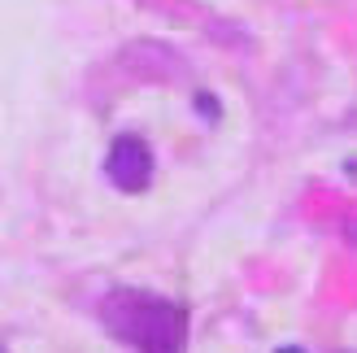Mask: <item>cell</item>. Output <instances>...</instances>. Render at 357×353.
I'll list each match as a JSON object with an SVG mask.
<instances>
[{
  "mask_svg": "<svg viewBox=\"0 0 357 353\" xmlns=\"http://www.w3.org/2000/svg\"><path fill=\"white\" fill-rule=\"evenodd\" d=\"M100 323L109 327V336L131 345L135 353H183L188 314L183 306H174L157 292L114 288L100 301Z\"/></svg>",
  "mask_w": 357,
  "mask_h": 353,
  "instance_id": "cell-1",
  "label": "cell"
},
{
  "mask_svg": "<svg viewBox=\"0 0 357 353\" xmlns=\"http://www.w3.org/2000/svg\"><path fill=\"white\" fill-rule=\"evenodd\" d=\"M279 353H305V349H296V345H288V349H279Z\"/></svg>",
  "mask_w": 357,
  "mask_h": 353,
  "instance_id": "cell-3",
  "label": "cell"
},
{
  "mask_svg": "<svg viewBox=\"0 0 357 353\" xmlns=\"http://www.w3.org/2000/svg\"><path fill=\"white\" fill-rule=\"evenodd\" d=\"M105 174L114 179V188L122 192H144L153 179V153L139 135H118L105 157Z\"/></svg>",
  "mask_w": 357,
  "mask_h": 353,
  "instance_id": "cell-2",
  "label": "cell"
}]
</instances>
